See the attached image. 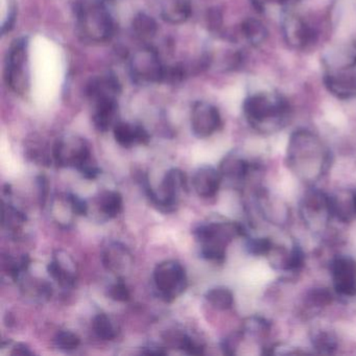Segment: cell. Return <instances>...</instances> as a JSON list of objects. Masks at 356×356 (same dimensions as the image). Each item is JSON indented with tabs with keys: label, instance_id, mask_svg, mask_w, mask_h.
<instances>
[{
	"label": "cell",
	"instance_id": "obj_1",
	"mask_svg": "<svg viewBox=\"0 0 356 356\" xmlns=\"http://www.w3.org/2000/svg\"><path fill=\"white\" fill-rule=\"evenodd\" d=\"M332 155L326 143L309 129L300 128L289 136L286 147V164L289 170L308 186L328 172Z\"/></svg>",
	"mask_w": 356,
	"mask_h": 356
},
{
	"label": "cell",
	"instance_id": "obj_2",
	"mask_svg": "<svg viewBox=\"0 0 356 356\" xmlns=\"http://www.w3.org/2000/svg\"><path fill=\"white\" fill-rule=\"evenodd\" d=\"M248 124L260 134H274L284 129L291 118V106L284 95L272 89L250 93L243 104Z\"/></svg>",
	"mask_w": 356,
	"mask_h": 356
},
{
	"label": "cell",
	"instance_id": "obj_3",
	"mask_svg": "<svg viewBox=\"0 0 356 356\" xmlns=\"http://www.w3.org/2000/svg\"><path fill=\"white\" fill-rule=\"evenodd\" d=\"M324 84L337 99H356L355 39L333 51L325 61Z\"/></svg>",
	"mask_w": 356,
	"mask_h": 356
},
{
	"label": "cell",
	"instance_id": "obj_4",
	"mask_svg": "<svg viewBox=\"0 0 356 356\" xmlns=\"http://www.w3.org/2000/svg\"><path fill=\"white\" fill-rule=\"evenodd\" d=\"M76 33L85 43L107 42L114 34V20L108 0H76L74 6Z\"/></svg>",
	"mask_w": 356,
	"mask_h": 356
},
{
	"label": "cell",
	"instance_id": "obj_5",
	"mask_svg": "<svg viewBox=\"0 0 356 356\" xmlns=\"http://www.w3.org/2000/svg\"><path fill=\"white\" fill-rule=\"evenodd\" d=\"M245 235L243 225L224 218L203 222L193 230V236L201 245L202 257L220 264L226 259L227 248L231 241Z\"/></svg>",
	"mask_w": 356,
	"mask_h": 356
},
{
	"label": "cell",
	"instance_id": "obj_6",
	"mask_svg": "<svg viewBox=\"0 0 356 356\" xmlns=\"http://www.w3.org/2000/svg\"><path fill=\"white\" fill-rule=\"evenodd\" d=\"M299 212L302 222L314 232L324 231L334 218L330 195L314 186L302 195Z\"/></svg>",
	"mask_w": 356,
	"mask_h": 356
},
{
	"label": "cell",
	"instance_id": "obj_7",
	"mask_svg": "<svg viewBox=\"0 0 356 356\" xmlns=\"http://www.w3.org/2000/svg\"><path fill=\"white\" fill-rule=\"evenodd\" d=\"M6 81L17 95H26L30 88L29 72V40L20 37L13 41L6 61Z\"/></svg>",
	"mask_w": 356,
	"mask_h": 356
},
{
	"label": "cell",
	"instance_id": "obj_8",
	"mask_svg": "<svg viewBox=\"0 0 356 356\" xmlns=\"http://www.w3.org/2000/svg\"><path fill=\"white\" fill-rule=\"evenodd\" d=\"M153 279L158 296L168 303L182 295L188 284L185 268L177 260H165L157 264Z\"/></svg>",
	"mask_w": 356,
	"mask_h": 356
},
{
	"label": "cell",
	"instance_id": "obj_9",
	"mask_svg": "<svg viewBox=\"0 0 356 356\" xmlns=\"http://www.w3.org/2000/svg\"><path fill=\"white\" fill-rule=\"evenodd\" d=\"M164 68L159 54L149 45L135 51L130 59L131 78L138 85L162 83Z\"/></svg>",
	"mask_w": 356,
	"mask_h": 356
},
{
	"label": "cell",
	"instance_id": "obj_10",
	"mask_svg": "<svg viewBox=\"0 0 356 356\" xmlns=\"http://www.w3.org/2000/svg\"><path fill=\"white\" fill-rule=\"evenodd\" d=\"M53 160L59 168H74L80 170L90 163L91 151L82 137L65 136L58 139L53 147Z\"/></svg>",
	"mask_w": 356,
	"mask_h": 356
},
{
	"label": "cell",
	"instance_id": "obj_11",
	"mask_svg": "<svg viewBox=\"0 0 356 356\" xmlns=\"http://www.w3.org/2000/svg\"><path fill=\"white\" fill-rule=\"evenodd\" d=\"M281 30L285 43L295 51H304L316 42V31L298 14H286L281 22Z\"/></svg>",
	"mask_w": 356,
	"mask_h": 356
},
{
	"label": "cell",
	"instance_id": "obj_12",
	"mask_svg": "<svg viewBox=\"0 0 356 356\" xmlns=\"http://www.w3.org/2000/svg\"><path fill=\"white\" fill-rule=\"evenodd\" d=\"M333 289L341 298L356 297V260L352 256H337L330 264Z\"/></svg>",
	"mask_w": 356,
	"mask_h": 356
},
{
	"label": "cell",
	"instance_id": "obj_13",
	"mask_svg": "<svg viewBox=\"0 0 356 356\" xmlns=\"http://www.w3.org/2000/svg\"><path fill=\"white\" fill-rule=\"evenodd\" d=\"M191 130L197 138H208L222 128V120L216 106L197 102L191 110Z\"/></svg>",
	"mask_w": 356,
	"mask_h": 356
},
{
	"label": "cell",
	"instance_id": "obj_14",
	"mask_svg": "<svg viewBox=\"0 0 356 356\" xmlns=\"http://www.w3.org/2000/svg\"><path fill=\"white\" fill-rule=\"evenodd\" d=\"M266 258L274 270L285 274H295L304 266V253L297 243H293L291 247L274 243Z\"/></svg>",
	"mask_w": 356,
	"mask_h": 356
},
{
	"label": "cell",
	"instance_id": "obj_15",
	"mask_svg": "<svg viewBox=\"0 0 356 356\" xmlns=\"http://www.w3.org/2000/svg\"><path fill=\"white\" fill-rule=\"evenodd\" d=\"M122 92V85L118 76L112 72L91 79L87 83L85 93L91 103L105 99H118Z\"/></svg>",
	"mask_w": 356,
	"mask_h": 356
},
{
	"label": "cell",
	"instance_id": "obj_16",
	"mask_svg": "<svg viewBox=\"0 0 356 356\" xmlns=\"http://www.w3.org/2000/svg\"><path fill=\"white\" fill-rule=\"evenodd\" d=\"M222 178L220 170L211 165L200 166L193 177V186L199 197L211 199L218 195Z\"/></svg>",
	"mask_w": 356,
	"mask_h": 356
},
{
	"label": "cell",
	"instance_id": "obj_17",
	"mask_svg": "<svg viewBox=\"0 0 356 356\" xmlns=\"http://www.w3.org/2000/svg\"><path fill=\"white\" fill-rule=\"evenodd\" d=\"M218 170L222 175V180L241 184L251 174L252 164L243 156L239 155L236 152H231L222 158Z\"/></svg>",
	"mask_w": 356,
	"mask_h": 356
},
{
	"label": "cell",
	"instance_id": "obj_18",
	"mask_svg": "<svg viewBox=\"0 0 356 356\" xmlns=\"http://www.w3.org/2000/svg\"><path fill=\"white\" fill-rule=\"evenodd\" d=\"M47 272L54 281L62 287H72L76 284V273L72 258L62 251L57 252L49 266Z\"/></svg>",
	"mask_w": 356,
	"mask_h": 356
},
{
	"label": "cell",
	"instance_id": "obj_19",
	"mask_svg": "<svg viewBox=\"0 0 356 356\" xmlns=\"http://www.w3.org/2000/svg\"><path fill=\"white\" fill-rule=\"evenodd\" d=\"M257 203L262 216L270 222V224L279 226L286 224L289 218V208L282 202L273 197L268 191L262 188L258 191Z\"/></svg>",
	"mask_w": 356,
	"mask_h": 356
},
{
	"label": "cell",
	"instance_id": "obj_20",
	"mask_svg": "<svg viewBox=\"0 0 356 356\" xmlns=\"http://www.w3.org/2000/svg\"><path fill=\"white\" fill-rule=\"evenodd\" d=\"M104 266L116 275L124 274L132 266L133 259L129 250L120 243H112L104 250Z\"/></svg>",
	"mask_w": 356,
	"mask_h": 356
},
{
	"label": "cell",
	"instance_id": "obj_21",
	"mask_svg": "<svg viewBox=\"0 0 356 356\" xmlns=\"http://www.w3.org/2000/svg\"><path fill=\"white\" fill-rule=\"evenodd\" d=\"M114 138L122 147H132L133 145H147L151 140L149 132L140 124L118 122L113 127Z\"/></svg>",
	"mask_w": 356,
	"mask_h": 356
},
{
	"label": "cell",
	"instance_id": "obj_22",
	"mask_svg": "<svg viewBox=\"0 0 356 356\" xmlns=\"http://www.w3.org/2000/svg\"><path fill=\"white\" fill-rule=\"evenodd\" d=\"M92 120L95 129L99 132H107L118 124V99H105L92 103Z\"/></svg>",
	"mask_w": 356,
	"mask_h": 356
},
{
	"label": "cell",
	"instance_id": "obj_23",
	"mask_svg": "<svg viewBox=\"0 0 356 356\" xmlns=\"http://www.w3.org/2000/svg\"><path fill=\"white\" fill-rule=\"evenodd\" d=\"M160 16L170 24H181L191 17V0H158Z\"/></svg>",
	"mask_w": 356,
	"mask_h": 356
},
{
	"label": "cell",
	"instance_id": "obj_24",
	"mask_svg": "<svg viewBox=\"0 0 356 356\" xmlns=\"http://www.w3.org/2000/svg\"><path fill=\"white\" fill-rule=\"evenodd\" d=\"M333 216L347 222L356 218V191L330 195Z\"/></svg>",
	"mask_w": 356,
	"mask_h": 356
},
{
	"label": "cell",
	"instance_id": "obj_25",
	"mask_svg": "<svg viewBox=\"0 0 356 356\" xmlns=\"http://www.w3.org/2000/svg\"><path fill=\"white\" fill-rule=\"evenodd\" d=\"M241 32L245 40L254 47L264 44L268 36L266 24L261 20L254 17L243 20L241 26Z\"/></svg>",
	"mask_w": 356,
	"mask_h": 356
},
{
	"label": "cell",
	"instance_id": "obj_26",
	"mask_svg": "<svg viewBox=\"0 0 356 356\" xmlns=\"http://www.w3.org/2000/svg\"><path fill=\"white\" fill-rule=\"evenodd\" d=\"M132 30L138 40L147 43L153 40L157 34V22L147 14L139 13L133 19Z\"/></svg>",
	"mask_w": 356,
	"mask_h": 356
},
{
	"label": "cell",
	"instance_id": "obj_27",
	"mask_svg": "<svg viewBox=\"0 0 356 356\" xmlns=\"http://www.w3.org/2000/svg\"><path fill=\"white\" fill-rule=\"evenodd\" d=\"M122 195L118 191H104L97 197L99 211L108 218H114L122 212Z\"/></svg>",
	"mask_w": 356,
	"mask_h": 356
},
{
	"label": "cell",
	"instance_id": "obj_28",
	"mask_svg": "<svg viewBox=\"0 0 356 356\" xmlns=\"http://www.w3.org/2000/svg\"><path fill=\"white\" fill-rule=\"evenodd\" d=\"M333 301V295L328 289L314 287L306 293L304 297V306L310 312H316L330 305Z\"/></svg>",
	"mask_w": 356,
	"mask_h": 356
},
{
	"label": "cell",
	"instance_id": "obj_29",
	"mask_svg": "<svg viewBox=\"0 0 356 356\" xmlns=\"http://www.w3.org/2000/svg\"><path fill=\"white\" fill-rule=\"evenodd\" d=\"M312 349L316 350V353L330 355L334 354L339 347V341L337 337L328 330H318L312 334Z\"/></svg>",
	"mask_w": 356,
	"mask_h": 356
},
{
	"label": "cell",
	"instance_id": "obj_30",
	"mask_svg": "<svg viewBox=\"0 0 356 356\" xmlns=\"http://www.w3.org/2000/svg\"><path fill=\"white\" fill-rule=\"evenodd\" d=\"M206 300L218 310H229L234 305V295L226 286H216L209 289L205 295Z\"/></svg>",
	"mask_w": 356,
	"mask_h": 356
},
{
	"label": "cell",
	"instance_id": "obj_31",
	"mask_svg": "<svg viewBox=\"0 0 356 356\" xmlns=\"http://www.w3.org/2000/svg\"><path fill=\"white\" fill-rule=\"evenodd\" d=\"M92 328L95 335L103 341H112L115 339L116 330L109 316L106 314H99L93 318Z\"/></svg>",
	"mask_w": 356,
	"mask_h": 356
},
{
	"label": "cell",
	"instance_id": "obj_32",
	"mask_svg": "<svg viewBox=\"0 0 356 356\" xmlns=\"http://www.w3.org/2000/svg\"><path fill=\"white\" fill-rule=\"evenodd\" d=\"M243 332L250 333L253 337L264 339L270 332V324L261 316H251L245 320L243 328Z\"/></svg>",
	"mask_w": 356,
	"mask_h": 356
},
{
	"label": "cell",
	"instance_id": "obj_33",
	"mask_svg": "<svg viewBox=\"0 0 356 356\" xmlns=\"http://www.w3.org/2000/svg\"><path fill=\"white\" fill-rule=\"evenodd\" d=\"M3 222L8 229L16 232L26 222V216L12 205L3 206Z\"/></svg>",
	"mask_w": 356,
	"mask_h": 356
},
{
	"label": "cell",
	"instance_id": "obj_34",
	"mask_svg": "<svg viewBox=\"0 0 356 356\" xmlns=\"http://www.w3.org/2000/svg\"><path fill=\"white\" fill-rule=\"evenodd\" d=\"M56 347L63 351H72L80 346L81 339L78 334L72 331H60L55 337Z\"/></svg>",
	"mask_w": 356,
	"mask_h": 356
},
{
	"label": "cell",
	"instance_id": "obj_35",
	"mask_svg": "<svg viewBox=\"0 0 356 356\" xmlns=\"http://www.w3.org/2000/svg\"><path fill=\"white\" fill-rule=\"evenodd\" d=\"M273 245L274 241L270 237H255V238L248 239L247 250L252 255L266 257Z\"/></svg>",
	"mask_w": 356,
	"mask_h": 356
},
{
	"label": "cell",
	"instance_id": "obj_36",
	"mask_svg": "<svg viewBox=\"0 0 356 356\" xmlns=\"http://www.w3.org/2000/svg\"><path fill=\"white\" fill-rule=\"evenodd\" d=\"M177 345H178L179 349L182 350L189 355H202V354H204V349H205L203 345L193 341L187 334H181L177 339Z\"/></svg>",
	"mask_w": 356,
	"mask_h": 356
},
{
	"label": "cell",
	"instance_id": "obj_37",
	"mask_svg": "<svg viewBox=\"0 0 356 356\" xmlns=\"http://www.w3.org/2000/svg\"><path fill=\"white\" fill-rule=\"evenodd\" d=\"M108 295L116 302H128L131 299L130 289L122 280L112 284L108 289Z\"/></svg>",
	"mask_w": 356,
	"mask_h": 356
},
{
	"label": "cell",
	"instance_id": "obj_38",
	"mask_svg": "<svg viewBox=\"0 0 356 356\" xmlns=\"http://www.w3.org/2000/svg\"><path fill=\"white\" fill-rule=\"evenodd\" d=\"M65 195L74 216H86L88 214V204L85 200L74 193H66Z\"/></svg>",
	"mask_w": 356,
	"mask_h": 356
},
{
	"label": "cell",
	"instance_id": "obj_39",
	"mask_svg": "<svg viewBox=\"0 0 356 356\" xmlns=\"http://www.w3.org/2000/svg\"><path fill=\"white\" fill-rule=\"evenodd\" d=\"M291 1V0H251V3L258 12L264 13L270 8L284 7Z\"/></svg>",
	"mask_w": 356,
	"mask_h": 356
},
{
	"label": "cell",
	"instance_id": "obj_40",
	"mask_svg": "<svg viewBox=\"0 0 356 356\" xmlns=\"http://www.w3.org/2000/svg\"><path fill=\"white\" fill-rule=\"evenodd\" d=\"M37 186H38L39 203L41 207L47 205V200H49V183L44 175H39L36 179Z\"/></svg>",
	"mask_w": 356,
	"mask_h": 356
},
{
	"label": "cell",
	"instance_id": "obj_41",
	"mask_svg": "<svg viewBox=\"0 0 356 356\" xmlns=\"http://www.w3.org/2000/svg\"><path fill=\"white\" fill-rule=\"evenodd\" d=\"M79 172H81V175H82L85 179H88V180H95V179H97V177L99 176L102 170L101 168H97L95 164H91L90 162V163L83 166Z\"/></svg>",
	"mask_w": 356,
	"mask_h": 356
},
{
	"label": "cell",
	"instance_id": "obj_42",
	"mask_svg": "<svg viewBox=\"0 0 356 356\" xmlns=\"http://www.w3.org/2000/svg\"><path fill=\"white\" fill-rule=\"evenodd\" d=\"M12 355H34L32 350L26 346V343H18L17 345L14 346L13 349L11 351Z\"/></svg>",
	"mask_w": 356,
	"mask_h": 356
},
{
	"label": "cell",
	"instance_id": "obj_43",
	"mask_svg": "<svg viewBox=\"0 0 356 356\" xmlns=\"http://www.w3.org/2000/svg\"><path fill=\"white\" fill-rule=\"evenodd\" d=\"M143 354H147V355H165L168 354V351L161 347H157V346H149V347H145L141 351Z\"/></svg>",
	"mask_w": 356,
	"mask_h": 356
}]
</instances>
